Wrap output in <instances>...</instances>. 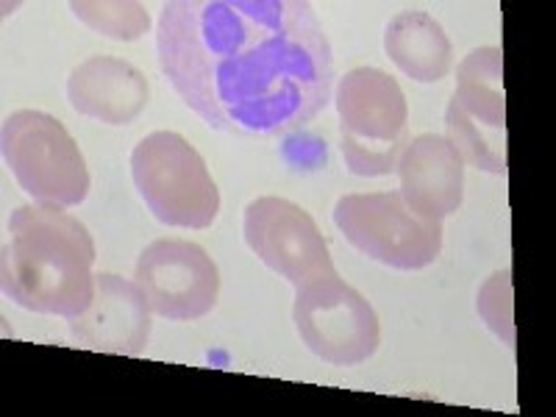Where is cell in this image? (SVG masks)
<instances>
[{
	"label": "cell",
	"instance_id": "6da1fadb",
	"mask_svg": "<svg viewBox=\"0 0 556 417\" xmlns=\"http://www.w3.org/2000/svg\"><path fill=\"white\" fill-rule=\"evenodd\" d=\"M156 51L178 98L217 131L281 137L331 101V42L304 0H170Z\"/></svg>",
	"mask_w": 556,
	"mask_h": 417
},
{
	"label": "cell",
	"instance_id": "7a4b0ae2",
	"mask_svg": "<svg viewBox=\"0 0 556 417\" xmlns=\"http://www.w3.org/2000/svg\"><path fill=\"white\" fill-rule=\"evenodd\" d=\"M96 242L78 217L59 206H20L9 217L0 281L14 304L64 320L96 298Z\"/></svg>",
	"mask_w": 556,
	"mask_h": 417
},
{
	"label": "cell",
	"instance_id": "3957f363",
	"mask_svg": "<svg viewBox=\"0 0 556 417\" xmlns=\"http://www.w3.org/2000/svg\"><path fill=\"white\" fill-rule=\"evenodd\" d=\"M340 148L356 176H390L409 146L404 89L379 67H354L337 84Z\"/></svg>",
	"mask_w": 556,
	"mask_h": 417
},
{
	"label": "cell",
	"instance_id": "277c9868",
	"mask_svg": "<svg viewBox=\"0 0 556 417\" xmlns=\"http://www.w3.org/2000/svg\"><path fill=\"white\" fill-rule=\"evenodd\" d=\"M131 178L151 215L165 226L208 228L220 190L201 153L176 131H153L131 153Z\"/></svg>",
	"mask_w": 556,
	"mask_h": 417
},
{
	"label": "cell",
	"instance_id": "5b68a950",
	"mask_svg": "<svg viewBox=\"0 0 556 417\" xmlns=\"http://www.w3.org/2000/svg\"><path fill=\"white\" fill-rule=\"evenodd\" d=\"M3 162L20 190L42 206L70 208L89 195L87 162L67 128L37 109H20L3 121Z\"/></svg>",
	"mask_w": 556,
	"mask_h": 417
},
{
	"label": "cell",
	"instance_id": "8992f818",
	"mask_svg": "<svg viewBox=\"0 0 556 417\" xmlns=\"http://www.w3.org/2000/svg\"><path fill=\"white\" fill-rule=\"evenodd\" d=\"M448 142L476 170L506 173L504 51L476 48L456 67V89L445 109Z\"/></svg>",
	"mask_w": 556,
	"mask_h": 417
},
{
	"label": "cell",
	"instance_id": "52a82bcc",
	"mask_svg": "<svg viewBox=\"0 0 556 417\" xmlns=\"http://www.w3.org/2000/svg\"><path fill=\"white\" fill-rule=\"evenodd\" d=\"M334 223L356 251L392 270H424L443 251V223L412 212L401 192L342 195Z\"/></svg>",
	"mask_w": 556,
	"mask_h": 417
},
{
	"label": "cell",
	"instance_id": "ba28073f",
	"mask_svg": "<svg viewBox=\"0 0 556 417\" xmlns=\"http://www.w3.org/2000/svg\"><path fill=\"white\" fill-rule=\"evenodd\" d=\"M292 320L304 345L329 365L354 367L379 351V315L337 273L298 287Z\"/></svg>",
	"mask_w": 556,
	"mask_h": 417
},
{
	"label": "cell",
	"instance_id": "9c48e42d",
	"mask_svg": "<svg viewBox=\"0 0 556 417\" xmlns=\"http://www.w3.org/2000/svg\"><path fill=\"white\" fill-rule=\"evenodd\" d=\"M134 281L151 312L167 320H201L217 306L220 273L201 245L190 240H153L139 253Z\"/></svg>",
	"mask_w": 556,
	"mask_h": 417
},
{
	"label": "cell",
	"instance_id": "30bf717a",
	"mask_svg": "<svg viewBox=\"0 0 556 417\" xmlns=\"http://www.w3.org/2000/svg\"><path fill=\"white\" fill-rule=\"evenodd\" d=\"M242 228L248 248L290 285L304 287L337 273L317 223L287 198L265 195L248 203Z\"/></svg>",
	"mask_w": 556,
	"mask_h": 417
},
{
	"label": "cell",
	"instance_id": "8fae6325",
	"mask_svg": "<svg viewBox=\"0 0 556 417\" xmlns=\"http://www.w3.org/2000/svg\"><path fill=\"white\" fill-rule=\"evenodd\" d=\"M151 304L137 281L101 273L92 304L70 320V337L89 351L139 356L151 340Z\"/></svg>",
	"mask_w": 556,
	"mask_h": 417
},
{
	"label": "cell",
	"instance_id": "7c38bea8",
	"mask_svg": "<svg viewBox=\"0 0 556 417\" xmlns=\"http://www.w3.org/2000/svg\"><path fill=\"white\" fill-rule=\"evenodd\" d=\"M395 173L401 178L399 192L406 206L426 220L443 223L462 206L465 162L440 134H420L409 139Z\"/></svg>",
	"mask_w": 556,
	"mask_h": 417
},
{
	"label": "cell",
	"instance_id": "4fadbf2b",
	"mask_svg": "<svg viewBox=\"0 0 556 417\" xmlns=\"http://www.w3.org/2000/svg\"><path fill=\"white\" fill-rule=\"evenodd\" d=\"M67 101L89 121L128 126L151 101V87L126 59L92 56L70 73Z\"/></svg>",
	"mask_w": 556,
	"mask_h": 417
},
{
	"label": "cell",
	"instance_id": "5bb4252c",
	"mask_svg": "<svg viewBox=\"0 0 556 417\" xmlns=\"http://www.w3.org/2000/svg\"><path fill=\"white\" fill-rule=\"evenodd\" d=\"M384 51L392 64L412 81H443L454 67V48L448 34L429 12H401L387 23Z\"/></svg>",
	"mask_w": 556,
	"mask_h": 417
},
{
	"label": "cell",
	"instance_id": "9a60e30c",
	"mask_svg": "<svg viewBox=\"0 0 556 417\" xmlns=\"http://www.w3.org/2000/svg\"><path fill=\"white\" fill-rule=\"evenodd\" d=\"M67 9L89 31L117 39V42H131L151 31L148 9L137 0H73Z\"/></svg>",
	"mask_w": 556,
	"mask_h": 417
},
{
	"label": "cell",
	"instance_id": "2e32d148",
	"mask_svg": "<svg viewBox=\"0 0 556 417\" xmlns=\"http://www.w3.org/2000/svg\"><path fill=\"white\" fill-rule=\"evenodd\" d=\"M513 304V278H509V270L493 273L479 287V295H476V309H479L481 320L486 323V329L493 331L501 342H506V348H515Z\"/></svg>",
	"mask_w": 556,
	"mask_h": 417
}]
</instances>
